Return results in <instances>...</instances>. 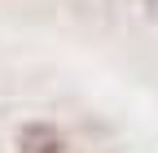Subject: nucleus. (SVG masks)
Instances as JSON below:
<instances>
[{"instance_id":"1","label":"nucleus","mask_w":158,"mask_h":153,"mask_svg":"<svg viewBox=\"0 0 158 153\" xmlns=\"http://www.w3.org/2000/svg\"><path fill=\"white\" fill-rule=\"evenodd\" d=\"M18 153H79L62 127H53L44 118H31L18 127Z\"/></svg>"},{"instance_id":"2","label":"nucleus","mask_w":158,"mask_h":153,"mask_svg":"<svg viewBox=\"0 0 158 153\" xmlns=\"http://www.w3.org/2000/svg\"><path fill=\"white\" fill-rule=\"evenodd\" d=\"M141 5H145V18H149L154 26H158V0H141Z\"/></svg>"}]
</instances>
